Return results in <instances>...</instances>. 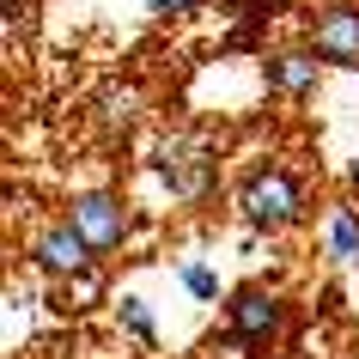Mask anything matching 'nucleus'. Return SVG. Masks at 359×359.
<instances>
[{
    "mask_svg": "<svg viewBox=\"0 0 359 359\" xmlns=\"http://www.w3.org/2000/svg\"><path fill=\"white\" fill-rule=\"evenodd\" d=\"M304 183L292 177L286 165H256L238 189V219L250 231H292L304 219Z\"/></svg>",
    "mask_w": 359,
    "mask_h": 359,
    "instance_id": "obj_1",
    "label": "nucleus"
},
{
    "mask_svg": "<svg viewBox=\"0 0 359 359\" xmlns=\"http://www.w3.org/2000/svg\"><path fill=\"white\" fill-rule=\"evenodd\" d=\"M280 329H286V299L280 292H268V286L231 292V304H226V347L262 353L268 341H280Z\"/></svg>",
    "mask_w": 359,
    "mask_h": 359,
    "instance_id": "obj_2",
    "label": "nucleus"
},
{
    "mask_svg": "<svg viewBox=\"0 0 359 359\" xmlns=\"http://www.w3.org/2000/svg\"><path fill=\"white\" fill-rule=\"evenodd\" d=\"M304 37L329 67L359 74V0H323L311 13V25H304Z\"/></svg>",
    "mask_w": 359,
    "mask_h": 359,
    "instance_id": "obj_3",
    "label": "nucleus"
},
{
    "mask_svg": "<svg viewBox=\"0 0 359 359\" xmlns=\"http://www.w3.org/2000/svg\"><path fill=\"white\" fill-rule=\"evenodd\" d=\"M31 262H37L43 274H55V280H79V274L97 262V250L86 244V231H79L74 219H55V226H37Z\"/></svg>",
    "mask_w": 359,
    "mask_h": 359,
    "instance_id": "obj_4",
    "label": "nucleus"
},
{
    "mask_svg": "<svg viewBox=\"0 0 359 359\" xmlns=\"http://www.w3.org/2000/svg\"><path fill=\"white\" fill-rule=\"evenodd\" d=\"M67 219L86 231V244H92L97 256L122 250V238H128V208H122V195H104V189L74 195V201H67Z\"/></svg>",
    "mask_w": 359,
    "mask_h": 359,
    "instance_id": "obj_5",
    "label": "nucleus"
},
{
    "mask_svg": "<svg viewBox=\"0 0 359 359\" xmlns=\"http://www.w3.org/2000/svg\"><path fill=\"white\" fill-rule=\"evenodd\" d=\"M329 61L317 55V49H274V55L262 61V79H268V92L274 97H311L317 92V79Z\"/></svg>",
    "mask_w": 359,
    "mask_h": 359,
    "instance_id": "obj_6",
    "label": "nucleus"
},
{
    "mask_svg": "<svg viewBox=\"0 0 359 359\" xmlns=\"http://www.w3.org/2000/svg\"><path fill=\"white\" fill-rule=\"evenodd\" d=\"M158 170H165V183L183 195V201H201V195L213 189V158H208L201 147H183V140H177V147H165Z\"/></svg>",
    "mask_w": 359,
    "mask_h": 359,
    "instance_id": "obj_7",
    "label": "nucleus"
},
{
    "mask_svg": "<svg viewBox=\"0 0 359 359\" xmlns=\"http://www.w3.org/2000/svg\"><path fill=\"white\" fill-rule=\"evenodd\" d=\"M323 256H329L335 268L359 262V213L353 208H335V213H329V226H323Z\"/></svg>",
    "mask_w": 359,
    "mask_h": 359,
    "instance_id": "obj_8",
    "label": "nucleus"
},
{
    "mask_svg": "<svg viewBox=\"0 0 359 359\" xmlns=\"http://www.w3.org/2000/svg\"><path fill=\"white\" fill-rule=\"evenodd\" d=\"M116 323H122V329H128L134 341H147V347L158 341V329H152V311H147V299H134V292H128V299H116Z\"/></svg>",
    "mask_w": 359,
    "mask_h": 359,
    "instance_id": "obj_9",
    "label": "nucleus"
},
{
    "mask_svg": "<svg viewBox=\"0 0 359 359\" xmlns=\"http://www.w3.org/2000/svg\"><path fill=\"white\" fill-rule=\"evenodd\" d=\"M177 280L189 286V292H195L201 304H213V299H219V274H213L208 262H183V268H177Z\"/></svg>",
    "mask_w": 359,
    "mask_h": 359,
    "instance_id": "obj_10",
    "label": "nucleus"
},
{
    "mask_svg": "<svg viewBox=\"0 0 359 359\" xmlns=\"http://www.w3.org/2000/svg\"><path fill=\"white\" fill-rule=\"evenodd\" d=\"M226 6L238 13V19H250V25H268V19H280L292 0H226Z\"/></svg>",
    "mask_w": 359,
    "mask_h": 359,
    "instance_id": "obj_11",
    "label": "nucleus"
},
{
    "mask_svg": "<svg viewBox=\"0 0 359 359\" xmlns=\"http://www.w3.org/2000/svg\"><path fill=\"white\" fill-rule=\"evenodd\" d=\"M195 6H201V0H152L158 19H170V13H195Z\"/></svg>",
    "mask_w": 359,
    "mask_h": 359,
    "instance_id": "obj_12",
    "label": "nucleus"
},
{
    "mask_svg": "<svg viewBox=\"0 0 359 359\" xmlns=\"http://www.w3.org/2000/svg\"><path fill=\"white\" fill-rule=\"evenodd\" d=\"M13 19H25V0H6V25Z\"/></svg>",
    "mask_w": 359,
    "mask_h": 359,
    "instance_id": "obj_13",
    "label": "nucleus"
},
{
    "mask_svg": "<svg viewBox=\"0 0 359 359\" xmlns=\"http://www.w3.org/2000/svg\"><path fill=\"white\" fill-rule=\"evenodd\" d=\"M353 183H359V165H353Z\"/></svg>",
    "mask_w": 359,
    "mask_h": 359,
    "instance_id": "obj_14",
    "label": "nucleus"
}]
</instances>
